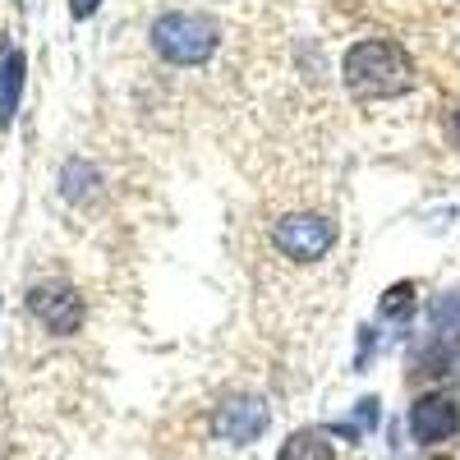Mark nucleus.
I'll return each mask as SVG.
<instances>
[{"mask_svg":"<svg viewBox=\"0 0 460 460\" xmlns=\"http://www.w3.org/2000/svg\"><path fill=\"white\" fill-rule=\"evenodd\" d=\"M345 84L359 97H405L414 88V60L387 42V37H368L345 51Z\"/></svg>","mask_w":460,"mask_h":460,"instance_id":"obj_1","label":"nucleus"},{"mask_svg":"<svg viewBox=\"0 0 460 460\" xmlns=\"http://www.w3.org/2000/svg\"><path fill=\"white\" fill-rule=\"evenodd\" d=\"M152 47H157V56H166L171 65H203L221 47V28L208 14L175 10V14H162L152 23Z\"/></svg>","mask_w":460,"mask_h":460,"instance_id":"obj_2","label":"nucleus"},{"mask_svg":"<svg viewBox=\"0 0 460 460\" xmlns=\"http://www.w3.org/2000/svg\"><path fill=\"white\" fill-rule=\"evenodd\" d=\"M336 235H341L336 221H332V217H318V212L281 217L277 230H272L277 249H281L286 258H295V262H314V258H323V253L336 244Z\"/></svg>","mask_w":460,"mask_h":460,"instance_id":"obj_3","label":"nucleus"},{"mask_svg":"<svg viewBox=\"0 0 460 460\" xmlns=\"http://www.w3.org/2000/svg\"><path fill=\"white\" fill-rule=\"evenodd\" d=\"M28 309H32L37 323H42L47 332H56V336L79 332V323H84V299H79V290L65 286V281L32 286L28 290Z\"/></svg>","mask_w":460,"mask_h":460,"instance_id":"obj_4","label":"nucleus"},{"mask_svg":"<svg viewBox=\"0 0 460 460\" xmlns=\"http://www.w3.org/2000/svg\"><path fill=\"white\" fill-rule=\"evenodd\" d=\"M267 424H272V414H267V405L258 396H230L217 405L212 414V433L230 447H249L267 433Z\"/></svg>","mask_w":460,"mask_h":460,"instance_id":"obj_5","label":"nucleus"},{"mask_svg":"<svg viewBox=\"0 0 460 460\" xmlns=\"http://www.w3.org/2000/svg\"><path fill=\"white\" fill-rule=\"evenodd\" d=\"M460 429V401L447 392H429L410 405V433L419 447H438Z\"/></svg>","mask_w":460,"mask_h":460,"instance_id":"obj_6","label":"nucleus"},{"mask_svg":"<svg viewBox=\"0 0 460 460\" xmlns=\"http://www.w3.org/2000/svg\"><path fill=\"white\" fill-rule=\"evenodd\" d=\"M410 377H419V382L456 377V382H460V336L451 332V336L429 341L424 350H414V359H410Z\"/></svg>","mask_w":460,"mask_h":460,"instance_id":"obj_7","label":"nucleus"},{"mask_svg":"<svg viewBox=\"0 0 460 460\" xmlns=\"http://www.w3.org/2000/svg\"><path fill=\"white\" fill-rule=\"evenodd\" d=\"M23 74H28L23 51H5V56H0V125L14 120L19 97H23Z\"/></svg>","mask_w":460,"mask_h":460,"instance_id":"obj_8","label":"nucleus"},{"mask_svg":"<svg viewBox=\"0 0 460 460\" xmlns=\"http://www.w3.org/2000/svg\"><path fill=\"white\" fill-rule=\"evenodd\" d=\"M277 460H336V447L318 429H299V433L286 438V447H281Z\"/></svg>","mask_w":460,"mask_h":460,"instance_id":"obj_9","label":"nucleus"},{"mask_svg":"<svg viewBox=\"0 0 460 460\" xmlns=\"http://www.w3.org/2000/svg\"><path fill=\"white\" fill-rule=\"evenodd\" d=\"M377 314H382V318H410V314H414V286H410V281L392 286L387 295H382Z\"/></svg>","mask_w":460,"mask_h":460,"instance_id":"obj_10","label":"nucleus"},{"mask_svg":"<svg viewBox=\"0 0 460 460\" xmlns=\"http://www.w3.org/2000/svg\"><path fill=\"white\" fill-rule=\"evenodd\" d=\"M433 327H438L442 336L460 332V295H442V299L433 304Z\"/></svg>","mask_w":460,"mask_h":460,"instance_id":"obj_11","label":"nucleus"},{"mask_svg":"<svg viewBox=\"0 0 460 460\" xmlns=\"http://www.w3.org/2000/svg\"><path fill=\"white\" fill-rule=\"evenodd\" d=\"M355 419H359V429H373L377 419H382V410H377V396H364V401H359V410H355ZM336 433L355 438V424H345V429H336Z\"/></svg>","mask_w":460,"mask_h":460,"instance_id":"obj_12","label":"nucleus"},{"mask_svg":"<svg viewBox=\"0 0 460 460\" xmlns=\"http://www.w3.org/2000/svg\"><path fill=\"white\" fill-rule=\"evenodd\" d=\"M97 5H102V0H69V14L74 19H88V14H97Z\"/></svg>","mask_w":460,"mask_h":460,"instance_id":"obj_13","label":"nucleus"},{"mask_svg":"<svg viewBox=\"0 0 460 460\" xmlns=\"http://www.w3.org/2000/svg\"><path fill=\"white\" fill-rule=\"evenodd\" d=\"M451 138L460 143V115H456V120H451Z\"/></svg>","mask_w":460,"mask_h":460,"instance_id":"obj_14","label":"nucleus"},{"mask_svg":"<svg viewBox=\"0 0 460 460\" xmlns=\"http://www.w3.org/2000/svg\"><path fill=\"white\" fill-rule=\"evenodd\" d=\"M438 460H442V456H438Z\"/></svg>","mask_w":460,"mask_h":460,"instance_id":"obj_15","label":"nucleus"}]
</instances>
